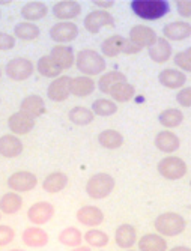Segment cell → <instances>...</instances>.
Instances as JSON below:
<instances>
[{"label":"cell","mask_w":191,"mask_h":251,"mask_svg":"<svg viewBox=\"0 0 191 251\" xmlns=\"http://www.w3.org/2000/svg\"><path fill=\"white\" fill-rule=\"evenodd\" d=\"M130 6L137 18L145 21L161 20L170 12V3L167 0H133Z\"/></svg>","instance_id":"6da1fadb"},{"label":"cell","mask_w":191,"mask_h":251,"mask_svg":"<svg viewBox=\"0 0 191 251\" xmlns=\"http://www.w3.org/2000/svg\"><path fill=\"white\" fill-rule=\"evenodd\" d=\"M76 66L83 75L92 77L104 73L107 63H106V57L98 51L84 49L76 54Z\"/></svg>","instance_id":"7a4b0ae2"},{"label":"cell","mask_w":191,"mask_h":251,"mask_svg":"<svg viewBox=\"0 0 191 251\" xmlns=\"http://www.w3.org/2000/svg\"><path fill=\"white\" fill-rule=\"evenodd\" d=\"M154 227L160 236L175 238L185 230L187 223H185L184 217L178 212H164L155 218Z\"/></svg>","instance_id":"3957f363"},{"label":"cell","mask_w":191,"mask_h":251,"mask_svg":"<svg viewBox=\"0 0 191 251\" xmlns=\"http://www.w3.org/2000/svg\"><path fill=\"white\" fill-rule=\"evenodd\" d=\"M141 49L133 44L128 38L122 35H111L101 44V53L104 57H116L119 54H138Z\"/></svg>","instance_id":"277c9868"},{"label":"cell","mask_w":191,"mask_h":251,"mask_svg":"<svg viewBox=\"0 0 191 251\" xmlns=\"http://www.w3.org/2000/svg\"><path fill=\"white\" fill-rule=\"evenodd\" d=\"M116 187L114 177L109 173L92 175L86 182V194L93 200H104L109 197Z\"/></svg>","instance_id":"5b68a950"},{"label":"cell","mask_w":191,"mask_h":251,"mask_svg":"<svg viewBox=\"0 0 191 251\" xmlns=\"http://www.w3.org/2000/svg\"><path fill=\"white\" fill-rule=\"evenodd\" d=\"M157 170L167 180H178L187 175L188 167L182 158L170 155V156H165L161 159L157 166Z\"/></svg>","instance_id":"8992f818"},{"label":"cell","mask_w":191,"mask_h":251,"mask_svg":"<svg viewBox=\"0 0 191 251\" xmlns=\"http://www.w3.org/2000/svg\"><path fill=\"white\" fill-rule=\"evenodd\" d=\"M5 73L12 81H25L33 75L35 65L27 57H14L6 63Z\"/></svg>","instance_id":"52a82bcc"},{"label":"cell","mask_w":191,"mask_h":251,"mask_svg":"<svg viewBox=\"0 0 191 251\" xmlns=\"http://www.w3.org/2000/svg\"><path fill=\"white\" fill-rule=\"evenodd\" d=\"M38 185V177L36 175H33L32 172L27 170H20L12 173L8 177V187L12 193H29L32 190H35Z\"/></svg>","instance_id":"ba28073f"},{"label":"cell","mask_w":191,"mask_h":251,"mask_svg":"<svg viewBox=\"0 0 191 251\" xmlns=\"http://www.w3.org/2000/svg\"><path fill=\"white\" fill-rule=\"evenodd\" d=\"M83 26L84 29L92 33V35H97L101 32L103 27L106 26H114V18L109 11H103V9H95L92 12H89L84 20H83Z\"/></svg>","instance_id":"9c48e42d"},{"label":"cell","mask_w":191,"mask_h":251,"mask_svg":"<svg viewBox=\"0 0 191 251\" xmlns=\"http://www.w3.org/2000/svg\"><path fill=\"white\" fill-rule=\"evenodd\" d=\"M79 36V26L74 21H57L50 29V38L57 45H68Z\"/></svg>","instance_id":"30bf717a"},{"label":"cell","mask_w":191,"mask_h":251,"mask_svg":"<svg viewBox=\"0 0 191 251\" xmlns=\"http://www.w3.org/2000/svg\"><path fill=\"white\" fill-rule=\"evenodd\" d=\"M128 39L136 44L138 49H151L152 45L157 42L158 36H157V32L149 27V26H145V25H136L131 27L130 30V36Z\"/></svg>","instance_id":"8fae6325"},{"label":"cell","mask_w":191,"mask_h":251,"mask_svg":"<svg viewBox=\"0 0 191 251\" xmlns=\"http://www.w3.org/2000/svg\"><path fill=\"white\" fill-rule=\"evenodd\" d=\"M53 215H55V206L52 203L44 201V200L33 203L27 211L29 221L32 223V226H36V227L47 224L53 218Z\"/></svg>","instance_id":"7c38bea8"},{"label":"cell","mask_w":191,"mask_h":251,"mask_svg":"<svg viewBox=\"0 0 191 251\" xmlns=\"http://www.w3.org/2000/svg\"><path fill=\"white\" fill-rule=\"evenodd\" d=\"M35 124L36 121L33 118H30L29 115L23 111H17V113H12L8 119V128L11 131V134L14 135H26L29 134L33 128H35Z\"/></svg>","instance_id":"4fadbf2b"},{"label":"cell","mask_w":191,"mask_h":251,"mask_svg":"<svg viewBox=\"0 0 191 251\" xmlns=\"http://www.w3.org/2000/svg\"><path fill=\"white\" fill-rule=\"evenodd\" d=\"M69 83L71 77L69 75H60L55 78L47 89V97L53 102H62L69 98Z\"/></svg>","instance_id":"5bb4252c"},{"label":"cell","mask_w":191,"mask_h":251,"mask_svg":"<svg viewBox=\"0 0 191 251\" xmlns=\"http://www.w3.org/2000/svg\"><path fill=\"white\" fill-rule=\"evenodd\" d=\"M50 57L62 71L71 70L73 65H76V53L71 45H55L50 51Z\"/></svg>","instance_id":"9a60e30c"},{"label":"cell","mask_w":191,"mask_h":251,"mask_svg":"<svg viewBox=\"0 0 191 251\" xmlns=\"http://www.w3.org/2000/svg\"><path fill=\"white\" fill-rule=\"evenodd\" d=\"M77 221L83 226H87L90 229H97L100 224H103L104 221V212L93 206V204H84L77 211Z\"/></svg>","instance_id":"2e32d148"},{"label":"cell","mask_w":191,"mask_h":251,"mask_svg":"<svg viewBox=\"0 0 191 251\" xmlns=\"http://www.w3.org/2000/svg\"><path fill=\"white\" fill-rule=\"evenodd\" d=\"M82 14V5L74 0H60L53 6V15L59 21H73Z\"/></svg>","instance_id":"e0dca14e"},{"label":"cell","mask_w":191,"mask_h":251,"mask_svg":"<svg viewBox=\"0 0 191 251\" xmlns=\"http://www.w3.org/2000/svg\"><path fill=\"white\" fill-rule=\"evenodd\" d=\"M21 241L26 247H30V248H42L49 244L50 241V236L47 233L44 229L41 227H36V226H30L27 229L23 230V235H21Z\"/></svg>","instance_id":"ac0fdd59"},{"label":"cell","mask_w":191,"mask_h":251,"mask_svg":"<svg viewBox=\"0 0 191 251\" xmlns=\"http://www.w3.org/2000/svg\"><path fill=\"white\" fill-rule=\"evenodd\" d=\"M191 36V25L187 21H172L163 27V38L167 41H184Z\"/></svg>","instance_id":"d6986e66"},{"label":"cell","mask_w":191,"mask_h":251,"mask_svg":"<svg viewBox=\"0 0 191 251\" xmlns=\"http://www.w3.org/2000/svg\"><path fill=\"white\" fill-rule=\"evenodd\" d=\"M95 89H97V83H95L93 78L86 77V75L71 78V83H69V94L77 98H86L92 95L95 92Z\"/></svg>","instance_id":"ffe728a7"},{"label":"cell","mask_w":191,"mask_h":251,"mask_svg":"<svg viewBox=\"0 0 191 251\" xmlns=\"http://www.w3.org/2000/svg\"><path fill=\"white\" fill-rule=\"evenodd\" d=\"M154 145L163 153H173L179 149L181 140L175 132H172L169 129H164V131H160L157 134Z\"/></svg>","instance_id":"44dd1931"},{"label":"cell","mask_w":191,"mask_h":251,"mask_svg":"<svg viewBox=\"0 0 191 251\" xmlns=\"http://www.w3.org/2000/svg\"><path fill=\"white\" fill-rule=\"evenodd\" d=\"M25 151L21 139L14 134H5L0 137V155L3 158H17Z\"/></svg>","instance_id":"7402d4cb"},{"label":"cell","mask_w":191,"mask_h":251,"mask_svg":"<svg viewBox=\"0 0 191 251\" xmlns=\"http://www.w3.org/2000/svg\"><path fill=\"white\" fill-rule=\"evenodd\" d=\"M114 242L119 248L131 250L137 242V232L134 229V226H131L128 223H124L119 226L114 232Z\"/></svg>","instance_id":"603a6c76"},{"label":"cell","mask_w":191,"mask_h":251,"mask_svg":"<svg viewBox=\"0 0 191 251\" xmlns=\"http://www.w3.org/2000/svg\"><path fill=\"white\" fill-rule=\"evenodd\" d=\"M158 81L167 89H182L187 83V75L176 68H167L158 74Z\"/></svg>","instance_id":"cb8c5ba5"},{"label":"cell","mask_w":191,"mask_h":251,"mask_svg":"<svg viewBox=\"0 0 191 251\" xmlns=\"http://www.w3.org/2000/svg\"><path fill=\"white\" fill-rule=\"evenodd\" d=\"M20 14L25 18V21L36 23L47 17V14H49V6L44 2H36V0H33V2H27L25 6H21Z\"/></svg>","instance_id":"d4e9b609"},{"label":"cell","mask_w":191,"mask_h":251,"mask_svg":"<svg viewBox=\"0 0 191 251\" xmlns=\"http://www.w3.org/2000/svg\"><path fill=\"white\" fill-rule=\"evenodd\" d=\"M148 54H149L152 62H155V63H165L173 54L172 44L167 39H164V38H158L157 42L152 45V47L148 49Z\"/></svg>","instance_id":"484cf974"},{"label":"cell","mask_w":191,"mask_h":251,"mask_svg":"<svg viewBox=\"0 0 191 251\" xmlns=\"http://www.w3.org/2000/svg\"><path fill=\"white\" fill-rule=\"evenodd\" d=\"M20 111L26 113L30 118L36 119L45 113V102L39 95H29L20 102Z\"/></svg>","instance_id":"4316f807"},{"label":"cell","mask_w":191,"mask_h":251,"mask_svg":"<svg viewBox=\"0 0 191 251\" xmlns=\"http://www.w3.org/2000/svg\"><path fill=\"white\" fill-rule=\"evenodd\" d=\"M68 180L69 179L63 172H53L42 180V190L49 194H57L66 188Z\"/></svg>","instance_id":"83f0119b"},{"label":"cell","mask_w":191,"mask_h":251,"mask_svg":"<svg viewBox=\"0 0 191 251\" xmlns=\"http://www.w3.org/2000/svg\"><path fill=\"white\" fill-rule=\"evenodd\" d=\"M138 251H167L165 238L158 233H146L140 239H137Z\"/></svg>","instance_id":"f1b7e54d"},{"label":"cell","mask_w":191,"mask_h":251,"mask_svg":"<svg viewBox=\"0 0 191 251\" xmlns=\"http://www.w3.org/2000/svg\"><path fill=\"white\" fill-rule=\"evenodd\" d=\"M36 71L39 75L45 78H57L62 75V70L56 65V62L50 57V54L41 56L36 62Z\"/></svg>","instance_id":"f546056e"},{"label":"cell","mask_w":191,"mask_h":251,"mask_svg":"<svg viewBox=\"0 0 191 251\" xmlns=\"http://www.w3.org/2000/svg\"><path fill=\"white\" fill-rule=\"evenodd\" d=\"M23 208V197L17 193H6L0 199V214L15 215Z\"/></svg>","instance_id":"4dcf8cb0"},{"label":"cell","mask_w":191,"mask_h":251,"mask_svg":"<svg viewBox=\"0 0 191 251\" xmlns=\"http://www.w3.org/2000/svg\"><path fill=\"white\" fill-rule=\"evenodd\" d=\"M110 98L113 102H128L134 98L136 95V89L133 84H130L128 81H124V83H117L114 84L110 92H109Z\"/></svg>","instance_id":"1f68e13d"},{"label":"cell","mask_w":191,"mask_h":251,"mask_svg":"<svg viewBox=\"0 0 191 251\" xmlns=\"http://www.w3.org/2000/svg\"><path fill=\"white\" fill-rule=\"evenodd\" d=\"M124 135L116 129H104L98 134V143L109 151L119 149L124 145Z\"/></svg>","instance_id":"d6a6232c"},{"label":"cell","mask_w":191,"mask_h":251,"mask_svg":"<svg viewBox=\"0 0 191 251\" xmlns=\"http://www.w3.org/2000/svg\"><path fill=\"white\" fill-rule=\"evenodd\" d=\"M41 29L35 25V23H27V21H21L17 23L14 27V38L20 41H35L39 38Z\"/></svg>","instance_id":"836d02e7"},{"label":"cell","mask_w":191,"mask_h":251,"mask_svg":"<svg viewBox=\"0 0 191 251\" xmlns=\"http://www.w3.org/2000/svg\"><path fill=\"white\" fill-rule=\"evenodd\" d=\"M158 122L165 129L178 128L184 122V113L181 110H178V108H167V110L160 113Z\"/></svg>","instance_id":"e575fe53"},{"label":"cell","mask_w":191,"mask_h":251,"mask_svg":"<svg viewBox=\"0 0 191 251\" xmlns=\"http://www.w3.org/2000/svg\"><path fill=\"white\" fill-rule=\"evenodd\" d=\"M124 81H127V75H125L124 73H121V71H109V73H106V74H103V75L100 77V80H98V83H97V87H98L100 92L109 95L110 89H111L114 84H117V83H124Z\"/></svg>","instance_id":"d590c367"},{"label":"cell","mask_w":191,"mask_h":251,"mask_svg":"<svg viewBox=\"0 0 191 251\" xmlns=\"http://www.w3.org/2000/svg\"><path fill=\"white\" fill-rule=\"evenodd\" d=\"M68 119H69V122H73L77 126H86V125L93 122L95 115L92 113L90 108L77 105V107H73L68 111Z\"/></svg>","instance_id":"8d00e7d4"},{"label":"cell","mask_w":191,"mask_h":251,"mask_svg":"<svg viewBox=\"0 0 191 251\" xmlns=\"http://www.w3.org/2000/svg\"><path fill=\"white\" fill-rule=\"evenodd\" d=\"M59 242L65 247H71V250L73 248H77L82 245L83 242V233L77 229V227H65L63 230H60L59 236H57Z\"/></svg>","instance_id":"74e56055"},{"label":"cell","mask_w":191,"mask_h":251,"mask_svg":"<svg viewBox=\"0 0 191 251\" xmlns=\"http://www.w3.org/2000/svg\"><path fill=\"white\" fill-rule=\"evenodd\" d=\"M116 111H117V104L109 98H98L92 102V113L97 116L109 118V116H113Z\"/></svg>","instance_id":"f35d334b"},{"label":"cell","mask_w":191,"mask_h":251,"mask_svg":"<svg viewBox=\"0 0 191 251\" xmlns=\"http://www.w3.org/2000/svg\"><path fill=\"white\" fill-rule=\"evenodd\" d=\"M83 239L86 241V244L89 247H95V248H104L110 241L109 235L106 232L100 230V229H89L84 233Z\"/></svg>","instance_id":"ab89813d"},{"label":"cell","mask_w":191,"mask_h":251,"mask_svg":"<svg viewBox=\"0 0 191 251\" xmlns=\"http://www.w3.org/2000/svg\"><path fill=\"white\" fill-rule=\"evenodd\" d=\"M173 60H175V65L179 68V71H182L184 74L185 73H191V57L185 51L176 53Z\"/></svg>","instance_id":"60d3db41"},{"label":"cell","mask_w":191,"mask_h":251,"mask_svg":"<svg viewBox=\"0 0 191 251\" xmlns=\"http://www.w3.org/2000/svg\"><path fill=\"white\" fill-rule=\"evenodd\" d=\"M15 239V230L11 226L0 224V247H6Z\"/></svg>","instance_id":"b9f144b4"},{"label":"cell","mask_w":191,"mask_h":251,"mask_svg":"<svg viewBox=\"0 0 191 251\" xmlns=\"http://www.w3.org/2000/svg\"><path fill=\"white\" fill-rule=\"evenodd\" d=\"M15 44H17V39L14 38V35L0 32V51H9L15 49Z\"/></svg>","instance_id":"7bdbcfd3"},{"label":"cell","mask_w":191,"mask_h":251,"mask_svg":"<svg viewBox=\"0 0 191 251\" xmlns=\"http://www.w3.org/2000/svg\"><path fill=\"white\" fill-rule=\"evenodd\" d=\"M176 102L181 107L190 108L191 107V86L190 87H182L176 94Z\"/></svg>","instance_id":"ee69618b"},{"label":"cell","mask_w":191,"mask_h":251,"mask_svg":"<svg viewBox=\"0 0 191 251\" xmlns=\"http://www.w3.org/2000/svg\"><path fill=\"white\" fill-rule=\"evenodd\" d=\"M176 11L182 18H190L191 17V0H178Z\"/></svg>","instance_id":"f6af8a7d"},{"label":"cell","mask_w":191,"mask_h":251,"mask_svg":"<svg viewBox=\"0 0 191 251\" xmlns=\"http://www.w3.org/2000/svg\"><path fill=\"white\" fill-rule=\"evenodd\" d=\"M92 5L100 6L103 11H107V9H110V8L114 6V0H93Z\"/></svg>","instance_id":"bcb514c9"},{"label":"cell","mask_w":191,"mask_h":251,"mask_svg":"<svg viewBox=\"0 0 191 251\" xmlns=\"http://www.w3.org/2000/svg\"><path fill=\"white\" fill-rule=\"evenodd\" d=\"M167 251H191L190 247H184V245H178V247H173L170 250H167Z\"/></svg>","instance_id":"7dc6e473"},{"label":"cell","mask_w":191,"mask_h":251,"mask_svg":"<svg viewBox=\"0 0 191 251\" xmlns=\"http://www.w3.org/2000/svg\"><path fill=\"white\" fill-rule=\"evenodd\" d=\"M69 251H90V247H83V245H80V247L73 248V250H69Z\"/></svg>","instance_id":"c3c4849f"},{"label":"cell","mask_w":191,"mask_h":251,"mask_svg":"<svg viewBox=\"0 0 191 251\" xmlns=\"http://www.w3.org/2000/svg\"><path fill=\"white\" fill-rule=\"evenodd\" d=\"M11 0H0V5H11Z\"/></svg>","instance_id":"681fc988"},{"label":"cell","mask_w":191,"mask_h":251,"mask_svg":"<svg viewBox=\"0 0 191 251\" xmlns=\"http://www.w3.org/2000/svg\"><path fill=\"white\" fill-rule=\"evenodd\" d=\"M185 53L191 57V47H190V49H187V50H185Z\"/></svg>","instance_id":"f907efd6"},{"label":"cell","mask_w":191,"mask_h":251,"mask_svg":"<svg viewBox=\"0 0 191 251\" xmlns=\"http://www.w3.org/2000/svg\"><path fill=\"white\" fill-rule=\"evenodd\" d=\"M9 251H25V250H21V248H12V250H9Z\"/></svg>","instance_id":"816d5d0a"},{"label":"cell","mask_w":191,"mask_h":251,"mask_svg":"<svg viewBox=\"0 0 191 251\" xmlns=\"http://www.w3.org/2000/svg\"><path fill=\"white\" fill-rule=\"evenodd\" d=\"M0 78H2V68H0Z\"/></svg>","instance_id":"f5cc1de1"},{"label":"cell","mask_w":191,"mask_h":251,"mask_svg":"<svg viewBox=\"0 0 191 251\" xmlns=\"http://www.w3.org/2000/svg\"><path fill=\"white\" fill-rule=\"evenodd\" d=\"M0 18H2V11H0Z\"/></svg>","instance_id":"db71d44e"},{"label":"cell","mask_w":191,"mask_h":251,"mask_svg":"<svg viewBox=\"0 0 191 251\" xmlns=\"http://www.w3.org/2000/svg\"><path fill=\"white\" fill-rule=\"evenodd\" d=\"M127 251H134V250H127Z\"/></svg>","instance_id":"11a10c76"},{"label":"cell","mask_w":191,"mask_h":251,"mask_svg":"<svg viewBox=\"0 0 191 251\" xmlns=\"http://www.w3.org/2000/svg\"><path fill=\"white\" fill-rule=\"evenodd\" d=\"M0 218H2V214H0Z\"/></svg>","instance_id":"9f6ffc18"},{"label":"cell","mask_w":191,"mask_h":251,"mask_svg":"<svg viewBox=\"0 0 191 251\" xmlns=\"http://www.w3.org/2000/svg\"><path fill=\"white\" fill-rule=\"evenodd\" d=\"M190 185H191V180H190Z\"/></svg>","instance_id":"6f0895ef"}]
</instances>
